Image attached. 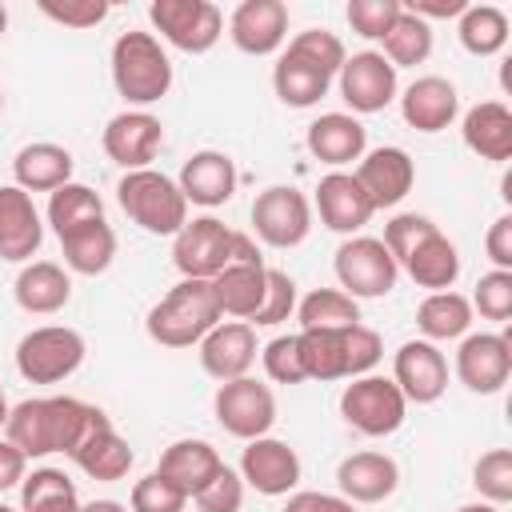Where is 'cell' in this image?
Returning a JSON list of instances; mask_svg holds the SVG:
<instances>
[{
    "label": "cell",
    "instance_id": "9c48e42d",
    "mask_svg": "<svg viewBox=\"0 0 512 512\" xmlns=\"http://www.w3.org/2000/svg\"><path fill=\"white\" fill-rule=\"evenodd\" d=\"M340 416L360 436H392L408 416V400L400 396V388L388 376L368 372V376H356L352 384H344Z\"/></svg>",
    "mask_w": 512,
    "mask_h": 512
},
{
    "label": "cell",
    "instance_id": "4dcf8cb0",
    "mask_svg": "<svg viewBox=\"0 0 512 512\" xmlns=\"http://www.w3.org/2000/svg\"><path fill=\"white\" fill-rule=\"evenodd\" d=\"M12 296L24 312L52 316L72 300V276L56 260H32V264L20 268V276L12 284Z\"/></svg>",
    "mask_w": 512,
    "mask_h": 512
},
{
    "label": "cell",
    "instance_id": "f1b7e54d",
    "mask_svg": "<svg viewBox=\"0 0 512 512\" xmlns=\"http://www.w3.org/2000/svg\"><path fill=\"white\" fill-rule=\"evenodd\" d=\"M304 144L320 164L344 168V164H352L368 152V132L352 112H324L308 124Z\"/></svg>",
    "mask_w": 512,
    "mask_h": 512
},
{
    "label": "cell",
    "instance_id": "7bdbcfd3",
    "mask_svg": "<svg viewBox=\"0 0 512 512\" xmlns=\"http://www.w3.org/2000/svg\"><path fill=\"white\" fill-rule=\"evenodd\" d=\"M288 52H296V56L312 60V64H316V68H324L332 80H336L340 64L348 60L344 40H340L336 32H328V28H304V32H296V36L288 40Z\"/></svg>",
    "mask_w": 512,
    "mask_h": 512
},
{
    "label": "cell",
    "instance_id": "bcb514c9",
    "mask_svg": "<svg viewBox=\"0 0 512 512\" xmlns=\"http://www.w3.org/2000/svg\"><path fill=\"white\" fill-rule=\"evenodd\" d=\"M404 8H400V0H348V24H352V32L356 36H364V40H384V32L396 24V16H400Z\"/></svg>",
    "mask_w": 512,
    "mask_h": 512
},
{
    "label": "cell",
    "instance_id": "836d02e7",
    "mask_svg": "<svg viewBox=\"0 0 512 512\" xmlns=\"http://www.w3.org/2000/svg\"><path fill=\"white\" fill-rule=\"evenodd\" d=\"M60 240V252H64V264L80 276H100L112 268L116 260V232L108 220H92V224H80V228H68L56 236Z\"/></svg>",
    "mask_w": 512,
    "mask_h": 512
},
{
    "label": "cell",
    "instance_id": "f546056e",
    "mask_svg": "<svg viewBox=\"0 0 512 512\" xmlns=\"http://www.w3.org/2000/svg\"><path fill=\"white\" fill-rule=\"evenodd\" d=\"M460 136L480 160H496V164L512 160V108L504 100L472 104L460 120Z\"/></svg>",
    "mask_w": 512,
    "mask_h": 512
},
{
    "label": "cell",
    "instance_id": "ba28073f",
    "mask_svg": "<svg viewBox=\"0 0 512 512\" xmlns=\"http://www.w3.org/2000/svg\"><path fill=\"white\" fill-rule=\"evenodd\" d=\"M264 288H268V264L256 248V240L248 232H236L232 236V260L224 264V272L212 280V292H216V304L224 316L232 320H252V312L260 308L264 300Z\"/></svg>",
    "mask_w": 512,
    "mask_h": 512
},
{
    "label": "cell",
    "instance_id": "1f68e13d",
    "mask_svg": "<svg viewBox=\"0 0 512 512\" xmlns=\"http://www.w3.org/2000/svg\"><path fill=\"white\" fill-rule=\"evenodd\" d=\"M220 468H224V460H220V452H216L208 440H176V444H168V448L160 452V464H156V472H160L168 484H176L188 500H192Z\"/></svg>",
    "mask_w": 512,
    "mask_h": 512
},
{
    "label": "cell",
    "instance_id": "52a82bcc",
    "mask_svg": "<svg viewBox=\"0 0 512 512\" xmlns=\"http://www.w3.org/2000/svg\"><path fill=\"white\" fill-rule=\"evenodd\" d=\"M84 336L68 324H44L20 336L16 344V372L28 384H60L84 364Z\"/></svg>",
    "mask_w": 512,
    "mask_h": 512
},
{
    "label": "cell",
    "instance_id": "d6986e66",
    "mask_svg": "<svg viewBox=\"0 0 512 512\" xmlns=\"http://www.w3.org/2000/svg\"><path fill=\"white\" fill-rule=\"evenodd\" d=\"M240 480L260 496H292L300 484V456L276 436H256L240 452Z\"/></svg>",
    "mask_w": 512,
    "mask_h": 512
},
{
    "label": "cell",
    "instance_id": "6f0895ef",
    "mask_svg": "<svg viewBox=\"0 0 512 512\" xmlns=\"http://www.w3.org/2000/svg\"><path fill=\"white\" fill-rule=\"evenodd\" d=\"M8 412H12V408H8V396H4V388H0V428L8 424Z\"/></svg>",
    "mask_w": 512,
    "mask_h": 512
},
{
    "label": "cell",
    "instance_id": "6da1fadb",
    "mask_svg": "<svg viewBox=\"0 0 512 512\" xmlns=\"http://www.w3.org/2000/svg\"><path fill=\"white\" fill-rule=\"evenodd\" d=\"M384 248L392 252L396 268L412 276V284L428 292H448L460 276V252L456 244L440 232L436 220L420 212H400L384 224Z\"/></svg>",
    "mask_w": 512,
    "mask_h": 512
},
{
    "label": "cell",
    "instance_id": "d4e9b609",
    "mask_svg": "<svg viewBox=\"0 0 512 512\" xmlns=\"http://www.w3.org/2000/svg\"><path fill=\"white\" fill-rule=\"evenodd\" d=\"M236 164L228 152H216V148H200L184 160L180 168V192L188 204H200V208H220L236 196Z\"/></svg>",
    "mask_w": 512,
    "mask_h": 512
},
{
    "label": "cell",
    "instance_id": "7dc6e473",
    "mask_svg": "<svg viewBox=\"0 0 512 512\" xmlns=\"http://www.w3.org/2000/svg\"><path fill=\"white\" fill-rule=\"evenodd\" d=\"M188 496L168 484L160 472H148L132 484V512H184Z\"/></svg>",
    "mask_w": 512,
    "mask_h": 512
},
{
    "label": "cell",
    "instance_id": "11a10c76",
    "mask_svg": "<svg viewBox=\"0 0 512 512\" xmlns=\"http://www.w3.org/2000/svg\"><path fill=\"white\" fill-rule=\"evenodd\" d=\"M84 512H128L120 500H92V504H84Z\"/></svg>",
    "mask_w": 512,
    "mask_h": 512
},
{
    "label": "cell",
    "instance_id": "ab89813d",
    "mask_svg": "<svg viewBox=\"0 0 512 512\" xmlns=\"http://www.w3.org/2000/svg\"><path fill=\"white\" fill-rule=\"evenodd\" d=\"M92 220H104V200L88 188V184H60L52 196H48V224L52 232H68V228H80V224H92Z\"/></svg>",
    "mask_w": 512,
    "mask_h": 512
},
{
    "label": "cell",
    "instance_id": "8d00e7d4",
    "mask_svg": "<svg viewBox=\"0 0 512 512\" xmlns=\"http://www.w3.org/2000/svg\"><path fill=\"white\" fill-rule=\"evenodd\" d=\"M456 36L472 56H496L508 44V12L496 4H468L456 16Z\"/></svg>",
    "mask_w": 512,
    "mask_h": 512
},
{
    "label": "cell",
    "instance_id": "e575fe53",
    "mask_svg": "<svg viewBox=\"0 0 512 512\" xmlns=\"http://www.w3.org/2000/svg\"><path fill=\"white\" fill-rule=\"evenodd\" d=\"M272 88H276L280 104H288V108H312V104H320L328 96L332 76L324 68H316L312 60H304V56H296V52L284 48L280 60H276V68H272Z\"/></svg>",
    "mask_w": 512,
    "mask_h": 512
},
{
    "label": "cell",
    "instance_id": "d590c367",
    "mask_svg": "<svg viewBox=\"0 0 512 512\" xmlns=\"http://www.w3.org/2000/svg\"><path fill=\"white\" fill-rule=\"evenodd\" d=\"M416 328H420V336L428 344L468 336V328H472V304H468V296H460L452 288L448 292H428L420 300V308H416Z\"/></svg>",
    "mask_w": 512,
    "mask_h": 512
},
{
    "label": "cell",
    "instance_id": "ee69618b",
    "mask_svg": "<svg viewBox=\"0 0 512 512\" xmlns=\"http://www.w3.org/2000/svg\"><path fill=\"white\" fill-rule=\"evenodd\" d=\"M296 312V280L288 276V272H280V268H268V288H264V300H260V308L252 312V328H272V324H280V320H288Z\"/></svg>",
    "mask_w": 512,
    "mask_h": 512
},
{
    "label": "cell",
    "instance_id": "db71d44e",
    "mask_svg": "<svg viewBox=\"0 0 512 512\" xmlns=\"http://www.w3.org/2000/svg\"><path fill=\"white\" fill-rule=\"evenodd\" d=\"M24 468H28V456L12 440H0V492L16 488L24 480Z\"/></svg>",
    "mask_w": 512,
    "mask_h": 512
},
{
    "label": "cell",
    "instance_id": "603a6c76",
    "mask_svg": "<svg viewBox=\"0 0 512 512\" xmlns=\"http://www.w3.org/2000/svg\"><path fill=\"white\" fill-rule=\"evenodd\" d=\"M196 348H200V368L220 384L248 376V368L256 364V352H260L256 328L244 320H220Z\"/></svg>",
    "mask_w": 512,
    "mask_h": 512
},
{
    "label": "cell",
    "instance_id": "94428289",
    "mask_svg": "<svg viewBox=\"0 0 512 512\" xmlns=\"http://www.w3.org/2000/svg\"><path fill=\"white\" fill-rule=\"evenodd\" d=\"M0 112H4V92H0Z\"/></svg>",
    "mask_w": 512,
    "mask_h": 512
},
{
    "label": "cell",
    "instance_id": "f35d334b",
    "mask_svg": "<svg viewBox=\"0 0 512 512\" xmlns=\"http://www.w3.org/2000/svg\"><path fill=\"white\" fill-rule=\"evenodd\" d=\"M404 8V4H400ZM384 60L392 64V68H416V64H424L428 56H432V24L428 20H420V16H412V12H400L396 16V24L384 32Z\"/></svg>",
    "mask_w": 512,
    "mask_h": 512
},
{
    "label": "cell",
    "instance_id": "7402d4cb",
    "mask_svg": "<svg viewBox=\"0 0 512 512\" xmlns=\"http://www.w3.org/2000/svg\"><path fill=\"white\" fill-rule=\"evenodd\" d=\"M228 36L248 56H272L288 40V4L284 0H244L228 20Z\"/></svg>",
    "mask_w": 512,
    "mask_h": 512
},
{
    "label": "cell",
    "instance_id": "30bf717a",
    "mask_svg": "<svg viewBox=\"0 0 512 512\" xmlns=\"http://www.w3.org/2000/svg\"><path fill=\"white\" fill-rule=\"evenodd\" d=\"M336 280H340V292H348L352 300H376V296H388L396 288V260L392 252L384 248V240L376 236H348L340 248H336Z\"/></svg>",
    "mask_w": 512,
    "mask_h": 512
},
{
    "label": "cell",
    "instance_id": "b9f144b4",
    "mask_svg": "<svg viewBox=\"0 0 512 512\" xmlns=\"http://www.w3.org/2000/svg\"><path fill=\"white\" fill-rule=\"evenodd\" d=\"M472 484H476L480 500L504 508V504L512 500V452H508V448L484 452V456L476 460V468H472Z\"/></svg>",
    "mask_w": 512,
    "mask_h": 512
},
{
    "label": "cell",
    "instance_id": "cb8c5ba5",
    "mask_svg": "<svg viewBox=\"0 0 512 512\" xmlns=\"http://www.w3.org/2000/svg\"><path fill=\"white\" fill-rule=\"evenodd\" d=\"M44 224L32 196L16 184H0V260L24 264L40 252Z\"/></svg>",
    "mask_w": 512,
    "mask_h": 512
},
{
    "label": "cell",
    "instance_id": "4fadbf2b",
    "mask_svg": "<svg viewBox=\"0 0 512 512\" xmlns=\"http://www.w3.org/2000/svg\"><path fill=\"white\" fill-rule=\"evenodd\" d=\"M252 228L268 248H296L312 232V204L292 184H272L252 200Z\"/></svg>",
    "mask_w": 512,
    "mask_h": 512
},
{
    "label": "cell",
    "instance_id": "f907efd6",
    "mask_svg": "<svg viewBox=\"0 0 512 512\" xmlns=\"http://www.w3.org/2000/svg\"><path fill=\"white\" fill-rule=\"evenodd\" d=\"M260 360H264L268 380H276V384H300V380H308V376H304V364H300L296 336H276V340H268L264 352H260Z\"/></svg>",
    "mask_w": 512,
    "mask_h": 512
},
{
    "label": "cell",
    "instance_id": "3957f363",
    "mask_svg": "<svg viewBox=\"0 0 512 512\" xmlns=\"http://www.w3.org/2000/svg\"><path fill=\"white\" fill-rule=\"evenodd\" d=\"M88 412H92V404H84L76 396H32V400H20L8 412L4 440H12L28 460L32 456H52V452L68 456V448L76 444Z\"/></svg>",
    "mask_w": 512,
    "mask_h": 512
},
{
    "label": "cell",
    "instance_id": "c3c4849f",
    "mask_svg": "<svg viewBox=\"0 0 512 512\" xmlns=\"http://www.w3.org/2000/svg\"><path fill=\"white\" fill-rule=\"evenodd\" d=\"M192 500L200 512H240L244 508V480H240V472H232L224 464Z\"/></svg>",
    "mask_w": 512,
    "mask_h": 512
},
{
    "label": "cell",
    "instance_id": "4316f807",
    "mask_svg": "<svg viewBox=\"0 0 512 512\" xmlns=\"http://www.w3.org/2000/svg\"><path fill=\"white\" fill-rule=\"evenodd\" d=\"M336 488L352 504H380L400 488V464L388 452H352L336 468Z\"/></svg>",
    "mask_w": 512,
    "mask_h": 512
},
{
    "label": "cell",
    "instance_id": "44dd1931",
    "mask_svg": "<svg viewBox=\"0 0 512 512\" xmlns=\"http://www.w3.org/2000/svg\"><path fill=\"white\" fill-rule=\"evenodd\" d=\"M352 176H356V184L364 188V196L372 200V208L380 212V208H396V204L412 192V184H416V164H412V156H408L404 148L384 144V148L364 152Z\"/></svg>",
    "mask_w": 512,
    "mask_h": 512
},
{
    "label": "cell",
    "instance_id": "9a60e30c",
    "mask_svg": "<svg viewBox=\"0 0 512 512\" xmlns=\"http://www.w3.org/2000/svg\"><path fill=\"white\" fill-rule=\"evenodd\" d=\"M68 460H72L88 480L112 484V480H124V476H128V468H132L136 456H132L128 440L112 428V420L92 404V412H88V420H84L76 444L68 448Z\"/></svg>",
    "mask_w": 512,
    "mask_h": 512
},
{
    "label": "cell",
    "instance_id": "816d5d0a",
    "mask_svg": "<svg viewBox=\"0 0 512 512\" xmlns=\"http://www.w3.org/2000/svg\"><path fill=\"white\" fill-rule=\"evenodd\" d=\"M484 252H488V260H492L500 272H512V216H508V212L492 220V228H488V236H484Z\"/></svg>",
    "mask_w": 512,
    "mask_h": 512
},
{
    "label": "cell",
    "instance_id": "ac0fdd59",
    "mask_svg": "<svg viewBox=\"0 0 512 512\" xmlns=\"http://www.w3.org/2000/svg\"><path fill=\"white\" fill-rule=\"evenodd\" d=\"M160 140H164V124L144 108H128V112L112 116L104 124V136H100L104 156L112 164H120L124 172L148 168L156 160V152H160Z\"/></svg>",
    "mask_w": 512,
    "mask_h": 512
},
{
    "label": "cell",
    "instance_id": "8fae6325",
    "mask_svg": "<svg viewBox=\"0 0 512 512\" xmlns=\"http://www.w3.org/2000/svg\"><path fill=\"white\" fill-rule=\"evenodd\" d=\"M148 20L172 48L188 56L216 48V40L224 36V12L212 0H152Z\"/></svg>",
    "mask_w": 512,
    "mask_h": 512
},
{
    "label": "cell",
    "instance_id": "9f6ffc18",
    "mask_svg": "<svg viewBox=\"0 0 512 512\" xmlns=\"http://www.w3.org/2000/svg\"><path fill=\"white\" fill-rule=\"evenodd\" d=\"M456 512H500V508L488 504V500H480V504H464V508H456Z\"/></svg>",
    "mask_w": 512,
    "mask_h": 512
},
{
    "label": "cell",
    "instance_id": "7c38bea8",
    "mask_svg": "<svg viewBox=\"0 0 512 512\" xmlns=\"http://www.w3.org/2000/svg\"><path fill=\"white\" fill-rule=\"evenodd\" d=\"M212 412H216V424L228 436L248 444L256 436L272 432V424H276V396H272L268 384H260L252 376H240V380H224L216 388Z\"/></svg>",
    "mask_w": 512,
    "mask_h": 512
},
{
    "label": "cell",
    "instance_id": "2e32d148",
    "mask_svg": "<svg viewBox=\"0 0 512 512\" xmlns=\"http://www.w3.org/2000/svg\"><path fill=\"white\" fill-rule=\"evenodd\" d=\"M456 376L468 392L492 396L512 376V340L504 332H468L456 348Z\"/></svg>",
    "mask_w": 512,
    "mask_h": 512
},
{
    "label": "cell",
    "instance_id": "d6a6232c",
    "mask_svg": "<svg viewBox=\"0 0 512 512\" xmlns=\"http://www.w3.org/2000/svg\"><path fill=\"white\" fill-rule=\"evenodd\" d=\"M12 176H16V188H24L28 196L32 192H56L60 184L72 180V152L64 144H52V140L24 144L12 160Z\"/></svg>",
    "mask_w": 512,
    "mask_h": 512
},
{
    "label": "cell",
    "instance_id": "484cf974",
    "mask_svg": "<svg viewBox=\"0 0 512 512\" xmlns=\"http://www.w3.org/2000/svg\"><path fill=\"white\" fill-rule=\"evenodd\" d=\"M316 212H320V224L328 232L356 236L372 220L376 208H372V200L364 196V188L356 184L352 172H328L316 184Z\"/></svg>",
    "mask_w": 512,
    "mask_h": 512
},
{
    "label": "cell",
    "instance_id": "91938a15",
    "mask_svg": "<svg viewBox=\"0 0 512 512\" xmlns=\"http://www.w3.org/2000/svg\"><path fill=\"white\" fill-rule=\"evenodd\" d=\"M0 512H20V508H8V504H0Z\"/></svg>",
    "mask_w": 512,
    "mask_h": 512
},
{
    "label": "cell",
    "instance_id": "277c9868",
    "mask_svg": "<svg viewBox=\"0 0 512 512\" xmlns=\"http://www.w3.org/2000/svg\"><path fill=\"white\" fill-rule=\"evenodd\" d=\"M220 320H224V312H220V304H216L212 280H180L176 288H168V292L152 304L144 328H148V336H152L160 348H192V344H200Z\"/></svg>",
    "mask_w": 512,
    "mask_h": 512
},
{
    "label": "cell",
    "instance_id": "8992f818",
    "mask_svg": "<svg viewBox=\"0 0 512 512\" xmlns=\"http://www.w3.org/2000/svg\"><path fill=\"white\" fill-rule=\"evenodd\" d=\"M116 200H120L124 216L152 236H176L188 224V200H184L180 184L156 168L124 172L116 184Z\"/></svg>",
    "mask_w": 512,
    "mask_h": 512
},
{
    "label": "cell",
    "instance_id": "83f0119b",
    "mask_svg": "<svg viewBox=\"0 0 512 512\" xmlns=\"http://www.w3.org/2000/svg\"><path fill=\"white\" fill-rule=\"evenodd\" d=\"M400 112H404V124L416 128V132H444L456 112H460V96H456V84L444 80V76H420L404 88L400 96Z\"/></svg>",
    "mask_w": 512,
    "mask_h": 512
},
{
    "label": "cell",
    "instance_id": "681fc988",
    "mask_svg": "<svg viewBox=\"0 0 512 512\" xmlns=\"http://www.w3.org/2000/svg\"><path fill=\"white\" fill-rule=\"evenodd\" d=\"M40 12L64 28H96L100 20H108V0H40Z\"/></svg>",
    "mask_w": 512,
    "mask_h": 512
},
{
    "label": "cell",
    "instance_id": "5b68a950",
    "mask_svg": "<svg viewBox=\"0 0 512 512\" xmlns=\"http://www.w3.org/2000/svg\"><path fill=\"white\" fill-rule=\"evenodd\" d=\"M112 84L116 92L144 108L168 96L172 88V60L152 32H120L112 44Z\"/></svg>",
    "mask_w": 512,
    "mask_h": 512
},
{
    "label": "cell",
    "instance_id": "f6af8a7d",
    "mask_svg": "<svg viewBox=\"0 0 512 512\" xmlns=\"http://www.w3.org/2000/svg\"><path fill=\"white\" fill-rule=\"evenodd\" d=\"M468 304H472V312H480L484 320L504 324V320L512 316V272H500V268L484 272V276L476 280V292H472Z\"/></svg>",
    "mask_w": 512,
    "mask_h": 512
},
{
    "label": "cell",
    "instance_id": "7a4b0ae2",
    "mask_svg": "<svg viewBox=\"0 0 512 512\" xmlns=\"http://www.w3.org/2000/svg\"><path fill=\"white\" fill-rule=\"evenodd\" d=\"M296 348H300V364L308 380H356L368 376L380 356V332H372L368 324H348V328H300L296 332Z\"/></svg>",
    "mask_w": 512,
    "mask_h": 512
},
{
    "label": "cell",
    "instance_id": "74e56055",
    "mask_svg": "<svg viewBox=\"0 0 512 512\" xmlns=\"http://www.w3.org/2000/svg\"><path fill=\"white\" fill-rule=\"evenodd\" d=\"M20 512H84V504L60 468H36L20 480Z\"/></svg>",
    "mask_w": 512,
    "mask_h": 512
},
{
    "label": "cell",
    "instance_id": "60d3db41",
    "mask_svg": "<svg viewBox=\"0 0 512 512\" xmlns=\"http://www.w3.org/2000/svg\"><path fill=\"white\" fill-rule=\"evenodd\" d=\"M300 328H348L360 324V304L340 288H312L304 300H296Z\"/></svg>",
    "mask_w": 512,
    "mask_h": 512
},
{
    "label": "cell",
    "instance_id": "e0dca14e",
    "mask_svg": "<svg viewBox=\"0 0 512 512\" xmlns=\"http://www.w3.org/2000/svg\"><path fill=\"white\" fill-rule=\"evenodd\" d=\"M336 84H340L344 104H348L352 112H360V116L384 112V108L396 100V68H392L380 52H372V48L352 52V56L340 64Z\"/></svg>",
    "mask_w": 512,
    "mask_h": 512
},
{
    "label": "cell",
    "instance_id": "680465c9",
    "mask_svg": "<svg viewBox=\"0 0 512 512\" xmlns=\"http://www.w3.org/2000/svg\"><path fill=\"white\" fill-rule=\"evenodd\" d=\"M4 28H8V8L0 4V36H4Z\"/></svg>",
    "mask_w": 512,
    "mask_h": 512
},
{
    "label": "cell",
    "instance_id": "ffe728a7",
    "mask_svg": "<svg viewBox=\"0 0 512 512\" xmlns=\"http://www.w3.org/2000/svg\"><path fill=\"white\" fill-rule=\"evenodd\" d=\"M392 384L408 404H436L448 388V360L428 340H408L392 356Z\"/></svg>",
    "mask_w": 512,
    "mask_h": 512
},
{
    "label": "cell",
    "instance_id": "5bb4252c",
    "mask_svg": "<svg viewBox=\"0 0 512 512\" xmlns=\"http://www.w3.org/2000/svg\"><path fill=\"white\" fill-rule=\"evenodd\" d=\"M232 228L216 216H196L172 236V264L184 280H216L232 260Z\"/></svg>",
    "mask_w": 512,
    "mask_h": 512
},
{
    "label": "cell",
    "instance_id": "f5cc1de1",
    "mask_svg": "<svg viewBox=\"0 0 512 512\" xmlns=\"http://www.w3.org/2000/svg\"><path fill=\"white\" fill-rule=\"evenodd\" d=\"M284 512H356V504L332 492H292Z\"/></svg>",
    "mask_w": 512,
    "mask_h": 512
}]
</instances>
